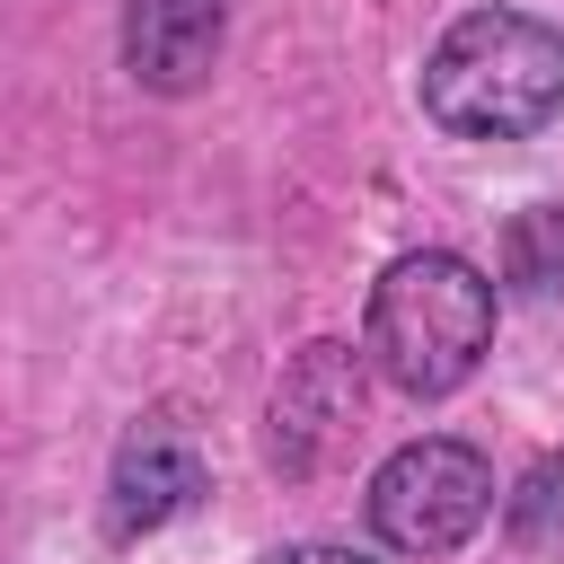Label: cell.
<instances>
[{
  "label": "cell",
  "instance_id": "1",
  "mask_svg": "<svg viewBox=\"0 0 564 564\" xmlns=\"http://www.w3.org/2000/svg\"><path fill=\"white\" fill-rule=\"evenodd\" d=\"M423 115L458 141H520L564 115V35L529 9H467L423 53Z\"/></svg>",
  "mask_w": 564,
  "mask_h": 564
},
{
  "label": "cell",
  "instance_id": "2",
  "mask_svg": "<svg viewBox=\"0 0 564 564\" xmlns=\"http://www.w3.org/2000/svg\"><path fill=\"white\" fill-rule=\"evenodd\" d=\"M485 344H494V282L467 256L414 247L370 282V361L388 388L449 397L476 379Z\"/></svg>",
  "mask_w": 564,
  "mask_h": 564
},
{
  "label": "cell",
  "instance_id": "3",
  "mask_svg": "<svg viewBox=\"0 0 564 564\" xmlns=\"http://www.w3.org/2000/svg\"><path fill=\"white\" fill-rule=\"evenodd\" d=\"M485 520H494V467H485L476 441L432 432V441L388 449L379 476H370V529L397 555H449Z\"/></svg>",
  "mask_w": 564,
  "mask_h": 564
},
{
  "label": "cell",
  "instance_id": "4",
  "mask_svg": "<svg viewBox=\"0 0 564 564\" xmlns=\"http://www.w3.org/2000/svg\"><path fill=\"white\" fill-rule=\"evenodd\" d=\"M264 423H273L264 449H273L282 476H317V467H335V458L352 449V432H361V361H352L344 344H308V352L282 370Z\"/></svg>",
  "mask_w": 564,
  "mask_h": 564
},
{
  "label": "cell",
  "instance_id": "5",
  "mask_svg": "<svg viewBox=\"0 0 564 564\" xmlns=\"http://www.w3.org/2000/svg\"><path fill=\"white\" fill-rule=\"evenodd\" d=\"M212 494V467H203V441L185 414H141L115 449V476H106V538H150L167 529L176 511H194Z\"/></svg>",
  "mask_w": 564,
  "mask_h": 564
},
{
  "label": "cell",
  "instance_id": "6",
  "mask_svg": "<svg viewBox=\"0 0 564 564\" xmlns=\"http://www.w3.org/2000/svg\"><path fill=\"white\" fill-rule=\"evenodd\" d=\"M229 0H123V70L159 97H194L220 62Z\"/></svg>",
  "mask_w": 564,
  "mask_h": 564
},
{
  "label": "cell",
  "instance_id": "7",
  "mask_svg": "<svg viewBox=\"0 0 564 564\" xmlns=\"http://www.w3.org/2000/svg\"><path fill=\"white\" fill-rule=\"evenodd\" d=\"M502 282H520V291H555L564 282V212L555 203H538V212H520L502 229Z\"/></svg>",
  "mask_w": 564,
  "mask_h": 564
},
{
  "label": "cell",
  "instance_id": "8",
  "mask_svg": "<svg viewBox=\"0 0 564 564\" xmlns=\"http://www.w3.org/2000/svg\"><path fill=\"white\" fill-rule=\"evenodd\" d=\"M502 529H511V538H555V529H564V458H555V449L502 494Z\"/></svg>",
  "mask_w": 564,
  "mask_h": 564
},
{
  "label": "cell",
  "instance_id": "9",
  "mask_svg": "<svg viewBox=\"0 0 564 564\" xmlns=\"http://www.w3.org/2000/svg\"><path fill=\"white\" fill-rule=\"evenodd\" d=\"M264 564H370V555H352V546H282Z\"/></svg>",
  "mask_w": 564,
  "mask_h": 564
}]
</instances>
